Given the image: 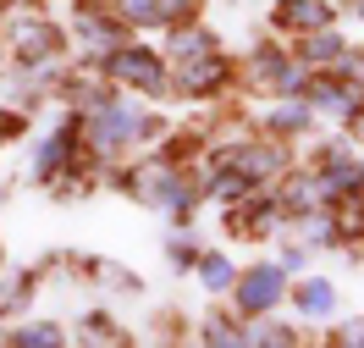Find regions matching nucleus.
Returning <instances> with one entry per match:
<instances>
[{
	"label": "nucleus",
	"instance_id": "obj_21",
	"mask_svg": "<svg viewBox=\"0 0 364 348\" xmlns=\"http://www.w3.org/2000/svg\"><path fill=\"white\" fill-rule=\"evenodd\" d=\"M188 243H193V238H177V243H171V249H166V255H171V265H193V249H188Z\"/></svg>",
	"mask_w": 364,
	"mask_h": 348
},
{
	"label": "nucleus",
	"instance_id": "obj_3",
	"mask_svg": "<svg viewBox=\"0 0 364 348\" xmlns=\"http://www.w3.org/2000/svg\"><path fill=\"white\" fill-rule=\"evenodd\" d=\"M155 127H160V122L133 116V111H122V105H100V111H89V144L100 149V155H111V149H122V144L149 139Z\"/></svg>",
	"mask_w": 364,
	"mask_h": 348
},
{
	"label": "nucleus",
	"instance_id": "obj_1",
	"mask_svg": "<svg viewBox=\"0 0 364 348\" xmlns=\"http://www.w3.org/2000/svg\"><path fill=\"white\" fill-rule=\"evenodd\" d=\"M171 61H177V89L193 94V100L215 94L232 72L221 45H215V33H205L199 23H182L177 33H171Z\"/></svg>",
	"mask_w": 364,
	"mask_h": 348
},
{
	"label": "nucleus",
	"instance_id": "obj_7",
	"mask_svg": "<svg viewBox=\"0 0 364 348\" xmlns=\"http://www.w3.org/2000/svg\"><path fill=\"white\" fill-rule=\"evenodd\" d=\"M199 0H122V23H138V28H177V23H193Z\"/></svg>",
	"mask_w": 364,
	"mask_h": 348
},
{
	"label": "nucleus",
	"instance_id": "obj_10",
	"mask_svg": "<svg viewBox=\"0 0 364 348\" xmlns=\"http://www.w3.org/2000/svg\"><path fill=\"white\" fill-rule=\"evenodd\" d=\"M287 293H293L298 310H304V315H315V321L337 310V288H331L326 277H309V282H298V288H287Z\"/></svg>",
	"mask_w": 364,
	"mask_h": 348
},
{
	"label": "nucleus",
	"instance_id": "obj_22",
	"mask_svg": "<svg viewBox=\"0 0 364 348\" xmlns=\"http://www.w3.org/2000/svg\"><path fill=\"white\" fill-rule=\"evenodd\" d=\"M28 127V116H0V139H17Z\"/></svg>",
	"mask_w": 364,
	"mask_h": 348
},
{
	"label": "nucleus",
	"instance_id": "obj_17",
	"mask_svg": "<svg viewBox=\"0 0 364 348\" xmlns=\"http://www.w3.org/2000/svg\"><path fill=\"white\" fill-rule=\"evenodd\" d=\"M89 45H116V23L111 17H83V28H77Z\"/></svg>",
	"mask_w": 364,
	"mask_h": 348
},
{
	"label": "nucleus",
	"instance_id": "obj_9",
	"mask_svg": "<svg viewBox=\"0 0 364 348\" xmlns=\"http://www.w3.org/2000/svg\"><path fill=\"white\" fill-rule=\"evenodd\" d=\"M254 78L271 83L276 94H298L304 83H309V72L298 67V61H287L282 50H259V56H254Z\"/></svg>",
	"mask_w": 364,
	"mask_h": 348
},
{
	"label": "nucleus",
	"instance_id": "obj_13",
	"mask_svg": "<svg viewBox=\"0 0 364 348\" xmlns=\"http://www.w3.org/2000/svg\"><path fill=\"white\" fill-rule=\"evenodd\" d=\"M6 343H11V348H55V343H61V326H45V321L17 326V332H6Z\"/></svg>",
	"mask_w": 364,
	"mask_h": 348
},
{
	"label": "nucleus",
	"instance_id": "obj_6",
	"mask_svg": "<svg viewBox=\"0 0 364 348\" xmlns=\"http://www.w3.org/2000/svg\"><path fill=\"white\" fill-rule=\"evenodd\" d=\"M304 94H309V111H331V116H353L359 111V78H342V72L309 78Z\"/></svg>",
	"mask_w": 364,
	"mask_h": 348
},
{
	"label": "nucleus",
	"instance_id": "obj_8",
	"mask_svg": "<svg viewBox=\"0 0 364 348\" xmlns=\"http://www.w3.org/2000/svg\"><path fill=\"white\" fill-rule=\"evenodd\" d=\"M276 28H287V33H315V28H331V0H276L271 11Z\"/></svg>",
	"mask_w": 364,
	"mask_h": 348
},
{
	"label": "nucleus",
	"instance_id": "obj_19",
	"mask_svg": "<svg viewBox=\"0 0 364 348\" xmlns=\"http://www.w3.org/2000/svg\"><path fill=\"white\" fill-rule=\"evenodd\" d=\"M205 343H243V332L227 321H205Z\"/></svg>",
	"mask_w": 364,
	"mask_h": 348
},
{
	"label": "nucleus",
	"instance_id": "obj_15",
	"mask_svg": "<svg viewBox=\"0 0 364 348\" xmlns=\"http://www.w3.org/2000/svg\"><path fill=\"white\" fill-rule=\"evenodd\" d=\"M342 50H348V45H342L331 28H315V33H309V45H304V61H337Z\"/></svg>",
	"mask_w": 364,
	"mask_h": 348
},
{
	"label": "nucleus",
	"instance_id": "obj_12",
	"mask_svg": "<svg viewBox=\"0 0 364 348\" xmlns=\"http://www.w3.org/2000/svg\"><path fill=\"white\" fill-rule=\"evenodd\" d=\"M326 194H320V177H293L282 188V210H315Z\"/></svg>",
	"mask_w": 364,
	"mask_h": 348
},
{
	"label": "nucleus",
	"instance_id": "obj_23",
	"mask_svg": "<svg viewBox=\"0 0 364 348\" xmlns=\"http://www.w3.org/2000/svg\"><path fill=\"white\" fill-rule=\"evenodd\" d=\"M337 343H364V321H348V326L337 332Z\"/></svg>",
	"mask_w": 364,
	"mask_h": 348
},
{
	"label": "nucleus",
	"instance_id": "obj_11",
	"mask_svg": "<svg viewBox=\"0 0 364 348\" xmlns=\"http://www.w3.org/2000/svg\"><path fill=\"white\" fill-rule=\"evenodd\" d=\"M67 161H72V127H61L55 139H45V144H39V161H33V177L45 183V177H55V172H61Z\"/></svg>",
	"mask_w": 364,
	"mask_h": 348
},
{
	"label": "nucleus",
	"instance_id": "obj_2",
	"mask_svg": "<svg viewBox=\"0 0 364 348\" xmlns=\"http://www.w3.org/2000/svg\"><path fill=\"white\" fill-rule=\"evenodd\" d=\"M105 72H111L116 83H133V89H144V94H166V89H171L160 56H155V50H144V45H111V50H105Z\"/></svg>",
	"mask_w": 364,
	"mask_h": 348
},
{
	"label": "nucleus",
	"instance_id": "obj_5",
	"mask_svg": "<svg viewBox=\"0 0 364 348\" xmlns=\"http://www.w3.org/2000/svg\"><path fill=\"white\" fill-rule=\"evenodd\" d=\"M55 50H61V33L50 23H39V17H23L11 28V56L23 67H45V61H55Z\"/></svg>",
	"mask_w": 364,
	"mask_h": 348
},
{
	"label": "nucleus",
	"instance_id": "obj_20",
	"mask_svg": "<svg viewBox=\"0 0 364 348\" xmlns=\"http://www.w3.org/2000/svg\"><path fill=\"white\" fill-rule=\"evenodd\" d=\"M309 243H337V221H331V216L309 221Z\"/></svg>",
	"mask_w": 364,
	"mask_h": 348
},
{
	"label": "nucleus",
	"instance_id": "obj_4",
	"mask_svg": "<svg viewBox=\"0 0 364 348\" xmlns=\"http://www.w3.org/2000/svg\"><path fill=\"white\" fill-rule=\"evenodd\" d=\"M282 293H287V265H249V271H237V282H232V299H237L243 315L276 310Z\"/></svg>",
	"mask_w": 364,
	"mask_h": 348
},
{
	"label": "nucleus",
	"instance_id": "obj_16",
	"mask_svg": "<svg viewBox=\"0 0 364 348\" xmlns=\"http://www.w3.org/2000/svg\"><path fill=\"white\" fill-rule=\"evenodd\" d=\"M271 127L276 133H304V127H309V105H276Z\"/></svg>",
	"mask_w": 364,
	"mask_h": 348
},
{
	"label": "nucleus",
	"instance_id": "obj_24",
	"mask_svg": "<svg viewBox=\"0 0 364 348\" xmlns=\"http://www.w3.org/2000/svg\"><path fill=\"white\" fill-rule=\"evenodd\" d=\"M0 199H6V188H0Z\"/></svg>",
	"mask_w": 364,
	"mask_h": 348
},
{
	"label": "nucleus",
	"instance_id": "obj_14",
	"mask_svg": "<svg viewBox=\"0 0 364 348\" xmlns=\"http://www.w3.org/2000/svg\"><path fill=\"white\" fill-rule=\"evenodd\" d=\"M199 282H205L210 293H227L232 282H237V271H232L227 255H205V260H199Z\"/></svg>",
	"mask_w": 364,
	"mask_h": 348
},
{
	"label": "nucleus",
	"instance_id": "obj_18",
	"mask_svg": "<svg viewBox=\"0 0 364 348\" xmlns=\"http://www.w3.org/2000/svg\"><path fill=\"white\" fill-rule=\"evenodd\" d=\"M243 343H293V332L287 326H254V332H243Z\"/></svg>",
	"mask_w": 364,
	"mask_h": 348
}]
</instances>
